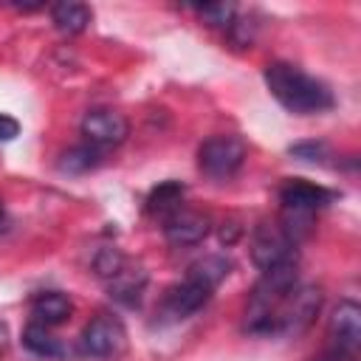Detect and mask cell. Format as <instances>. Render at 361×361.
<instances>
[{"mask_svg": "<svg viewBox=\"0 0 361 361\" xmlns=\"http://www.w3.org/2000/svg\"><path fill=\"white\" fill-rule=\"evenodd\" d=\"M212 288L203 285L200 279L195 276H183L180 282H175L172 288H166L164 299H161V316L169 319V322H180V319H189L195 316L209 299H212Z\"/></svg>", "mask_w": 361, "mask_h": 361, "instance_id": "obj_10", "label": "cell"}, {"mask_svg": "<svg viewBox=\"0 0 361 361\" xmlns=\"http://www.w3.org/2000/svg\"><path fill=\"white\" fill-rule=\"evenodd\" d=\"M23 347L39 358H65L68 355V344L62 338H56L51 333V327H42L34 322L23 330Z\"/></svg>", "mask_w": 361, "mask_h": 361, "instance_id": "obj_15", "label": "cell"}, {"mask_svg": "<svg viewBox=\"0 0 361 361\" xmlns=\"http://www.w3.org/2000/svg\"><path fill=\"white\" fill-rule=\"evenodd\" d=\"M228 271H231V259L228 257H223V254H206V257L195 259L186 274L195 276V279H200L203 285H209L214 290L228 276Z\"/></svg>", "mask_w": 361, "mask_h": 361, "instance_id": "obj_17", "label": "cell"}, {"mask_svg": "<svg viewBox=\"0 0 361 361\" xmlns=\"http://www.w3.org/2000/svg\"><path fill=\"white\" fill-rule=\"evenodd\" d=\"M310 361H355V358H347V355H338V353H322V355H313Z\"/></svg>", "mask_w": 361, "mask_h": 361, "instance_id": "obj_22", "label": "cell"}, {"mask_svg": "<svg viewBox=\"0 0 361 361\" xmlns=\"http://www.w3.org/2000/svg\"><path fill=\"white\" fill-rule=\"evenodd\" d=\"M102 161H104V152L82 141V144L71 147L68 152H62V158H59V169L68 172V175H82V172L96 169Z\"/></svg>", "mask_w": 361, "mask_h": 361, "instance_id": "obj_18", "label": "cell"}, {"mask_svg": "<svg viewBox=\"0 0 361 361\" xmlns=\"http://www.w3.org/2000/svg\"><path fill=\"white\" fill-rule=\"evenodd\" d=\"M327 338H330V353L358 358L361 347V307L353 299H341L327 322Z\"/></svg>", "mask_w": 361, "mask_h": 361, "instance_id": "obj_8", "label": "cell"}, {"mask_svg": "<svg viewBox=\"0 0 361 361\" xmlns=\"http://www.w3.org/2000/svg\"><path fill=\"white\" fill-rule=\"evenodd\" d=\"M130 133V124L124 118V113L113 110V107H96V110H87L85 118H82V138L85 144L107 152L110 147H118L124 144Z\"/></svg>", "mask_w": 361, "mask_h": 361, "instance_id": "obj_9", "label": "cell"}, {"mask_svg": "<svg viewBox=\"0 0 361 361\" xmlns=\"http://www.w3.org/2000/svg\"><path fill=\"white\" fill-rule=\"evenodd\" d=\"M6 226H8V214H6V203H3V197H0V234L6 231Z\"/></svg>", "mask_w": 361, "mask_h": 361, "instance_id": "obj_23", "label": "cell"}, {"mask_svg": "<svg viewBox=\"0 0 361 361\" xmlns=\"http://www.w3.org/2000/svg\"><path fill=\"white\" fill-rule=\"evenodd\" d=\"M338 195L322 183H310L305 178H290L279 186V203H282V217L279 226L290 234V240L299 245L302 237L310 234L313 228V214L333 203Z\"/></svg>", "mask_w": 361, "mask_h": 361, "instance_id": "obj_2", "label": "cell"}, {"mask_svg": "<svg viewBox=\"0 0 361 361\" xmlns=\"http://www.w3.org/2000/svg\"><path fill=\"white\" fill-rule=\"evenodd\" d=\"M248 147L240 135H212L197 147V169L212 180H228L245 164Z\"/></svg>", "mask_w": 361, "mask_h": 361, "instance_id": "obj_5", "label": "cell"}, {"mask_svg": "<svg viewBox=\"0 0 361 361\" xmlns=\"http://www.w3.org/2000/svg\"><path fill=\"white\" fill-rule=\"evenodd\" d=\"M104 285H107V290H110V296H113L116 302L135 307V305L141 302L144 288H147V271H144L141 265L124 259V262L104 279Z\"/></svg>", "mask_w": 361, "mask_h": 361, "instance_id": "obj_12", "label": "cell"}, {"mask_svg": "<svg viewBox=\"0 0 361 361\" xmlns=\"http://www.w3.org/2000/svg\"><path fill=\"white\" fill-rule=\"evenodd\" d=\"M20 135V121L14 116H6L0 113V141H11Z\"/></svg>", "mask_w": 361, "mask_h": 361, "instance_id": "obj_21", "label": "cell"}, {"mask_svg": "<svg viewBox=\"0 0 361 361\" xmlns=\"http://www.w3.org/2000/svg\"><path fill=\"white\" fill-rule=\"evenodd\" d=\"M6 344H8V327L0 322V355H3V350H6Z\"/></svg>", "mask_w": 361, "mask_h": 361, "instance_id": "obj_24", "label": "cell"}, {"mask_svg": "<svg viewBox=\"0 0 361 361\" xmlns=\"http://www.w3.org/2000/svg\"><path fill=\"white\" fill-rule=\"evenodd\" d=\"M51 20H54L56 31H62V34L73 37V34H82V31L90 25L93 11H90V6H85V3L65 0V3L51 6Z\"/></svg>", "mask_w": 361, "mask_h": 361, "instance_id": "obj_14", "label": "cell"}, {"mask_svg": "<svg viewBox=\"0 0 361 361\" xmlns=\"http://www.w3.org/2000/svg\"><path fill=\"white\" fill-rule=\"evenodd\" d=\"M290 155H296L302 161H322L327 155V147L322 141H305V144H293Z\"/></svg>", "mask_w": 361, "mask_h": 361, "instance_id": "obj_20", "label": "cell"}, {"mask_svg": "<svg viewBox=\"0 0 361 361\" xmlns=\"http://www.w3.org/2000/svg\"><path fill=\"white\" fill-rule=\"evenodd\" d=\"M251 259L259 271H268V268H276L282 262L296 259V243L279 226V220H274V223L265 220L254 228V234H251Z\"/></svg>", "mask_w": 361, "mask_h": 361, "instance_id": "obj_7", "label": "cell"}, {"mask_svg": "<svg viewBox=\"0 0 361 361\" xmlns=\"http://www.w3.org/2000/svg\"><path fill=\"white\" fill-rule=\"evenodd\" d=\"M265 85L271 96L288 113H296V116H316L336 104L333 90L322 79L305 73L290 62H271L265 68Z\"/></svg>", "mask_w": 361, "mask_h": 361, "instance_id": "obj_1", "label": "cell"}, {"mask_svg": "<svg viewBox=\"0 0 361 361\" xmlns=\"http://www.w3.org/2000/svg\"><path fill=\"white\" fill-rule=\"evenodd\" d=\"M79 350L90 358H99V361H113V358H121L124 350H127V327L118 316L113 313H99L93 316L82 336H79Z\"/></svg>", "mask_w": 361, "mask_h": 361, "instance_id": "obj_6", "label": "cell"}, {"mask_svg": "<svg viewBox=\"0 0 361 361\" xmlns=\"http://www.w3.org/2000/svg\"><path fill=\"white\" fill-rule=\"evenodd\" d=\"M183 195H186V186L180 180H164L147 195V212L152 217L164 220L183 206Z\"/></svg>", "mask_w": 361, "mask_h": 361, "instance_id": "obj_16", "label": "cell"}, {"mask_svg": "<svg viewBox=\"0 0 361 361\" xmlns=\"http://www.w3.org/2000/svg\"><path fill=\"white\" fill-rule=\"evenodd\" d=\"M319 310H322V290L316 285H302L299 282L285 296V302L276 307V313L271 316L268 336H279V338L299 336L313 324Z\"/></svg>", "mask_w": 361, "mask_h": 361, "instance_id": "obj_4", "label": "cell"}, {"mask_svg": "<svg viewBox=\"0 0 361 361\" xmlns=\"http://www.w3.org/2000/svg\"><path fill=\"white\" fill-rule=\"evenodd\" d=\"M195 11L212 28H231L234 14H237V6L234 3H203V6H195Z\"/></svg>", "mask_w": 361, "mask_h": 361, "instance_id": "obj_19", "label": "cell"}, {"mask_svg": "<svg viewBox=\"0 0 361 361\" xmlns=\"http://www.w3.org/2000/svg\"><path fill=\"white\" fill-rule=\"evenodd\" d=\"M73 302L62 290H45L31 299V322L42 327H59L71 319Z\"/></svg>", "mask_w": 361, "mask_h": 361, "instance_id": "obj_13", "label": "cell"}, {"mask_svg": "<svg viewBox=\"0 0 361 361\" xmlns=\"http://www.w3.org/2000/svg\"><path fill=\"white\" fill-rule=\"evenodd\" d=\"M296 285H299L296 259L262 271V276L257 279V285H254V290L248 296V305H245V330L251 336H268L271 316L276 313V307L285 302V296Z\"/></svg>", "mask_w": 361, "mask_h": 361, "instance_id": "obj_3", "label": "cell"}, {"mask_svg": "<svg viewBox=\"0 0 361 361\" xmlns=\"http://www.w3.org/2000/svg\"><path fill=\"white\" fill-rule=\"evenodd\" d=\"M206 234H209V217L203 212H195V209L180 206L178 212H172L169 217H164V237L172 245L189 248V245L203 243Z\"/></svg>", "mask_w": 361, "mask_h": 361, "instance_id": "obj_11", "label": "cell"}]
</instances>
